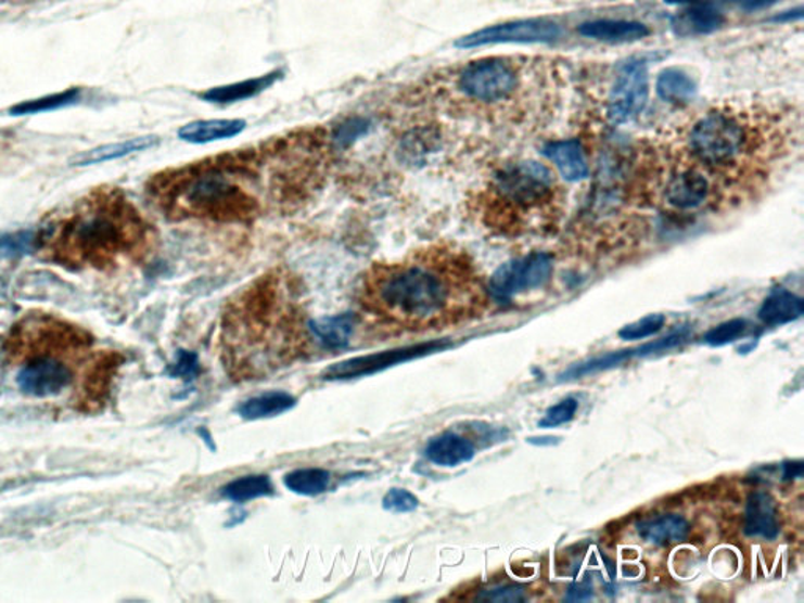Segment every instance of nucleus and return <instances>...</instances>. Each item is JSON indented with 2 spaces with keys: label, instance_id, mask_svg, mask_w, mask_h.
Returning a JSON list of instances; mask_svg holds the SVG:
<instances>
[{
  "label": "nucleus",
  "instance_id": "1",
  "mask_svg": "<svg viewBox=\"0 0 804 603\" xmlns=\"http://www.w3.org/2000/svg\"><path fill=\"white\" fill-rule=\"evenodd\" d=\"M803 145L800 104L770 97L716 101L638 142L634 166L694 175L711 195V211L756 202L793 163Z\"/></svg>",
  "mask_w": 804,
  "mask_h": 603
},
{
  "label": "nucleus",
  "instance_id": "2",
  "mask_svg": "<svg viewBox=\"0 0 804 603\" xmlns=\"http://www.w3.org/2000/svg\"><path fill=\"white\" fill-rule=\"evenodd\" d=\"M486 291L465 252L432 244L396 261L374 262L361 277L358 299L388 324L430 331L469 317Z\"/></svg>",
  "mask_w": 804,
  "mask_h": 603
},
{
  "label": "nucleus",
  "instance_id": "3",
  "mask_svg": "<svg viewBox=\"0 0 804 603\" xmlns=\"http://www.w3.org/2000/svg\"><path fill=\"white\" fill-rule=\"evenodd\" d=\"M563 63L539 55H494L463 63L449 75L459 106L508 139L546 131L563 108Z\"/></svg>",
  "mask_w": 804,
  "mask_h": 603
},
{
  "label": "nucleus",
  "instance_id": "4",
  "mask_svg": "<svg viewBox=\"0 0 804 603\" xmlns=\"http://www.w3.org/2000/svg\"><path fill=\"white\" fill-rule=\"evenodd\" d=\"M151 226L118 189H98L55 213L37 233V248L73 268L104 269L149 247Z\"/></svg>",
  "mask_w": 804,
  "mask_h": 603
},
{
  "label": "nucleus",
  "instance_id": "5",
  "mask_svg": "<svg viewBox=\"0 0 804 603\" xmlns=\"http://www.w3.org/2000/svg\"><path fill=\"white\" fill-rule=\"evenodd\" d=\"M470 209L500 236L547 233L567 211V191L563 178L546 164L508 159L492 168L470 200Z\"/></svg>",
  "mask_w": 804,
  "mask_h": 603
},
{
  "label": "nucleus",
  "instance_id": "6",
  "mask_svg": "<svg viewBox=\"0 0 804 603\" xmlns=\"http://www.w3.org/2000/svg\"><path fill=\"white\" fill-rule=\"evenodd\" d=\"M239 154H225L156 175L149 192L157 208L171 219L242 220L256 213L251 177H239Z\"/></svg>",
  "mask_w": 804,
  "mask_h": 603
},
{
  "label": "nucleus",
  "instance_id": "7",
  "mask_svg": "<svg viewBox=\"0 0 804 603\" xmlns=\"http://www.w3.org/2000/svg\"><path fill=\"white\" fill-rule=\"evenodd\" d=\"M553 273V257L546 252H532L503 262L492 273L487 294L492 299L507 304L514 297L546 285Z\"/></svg>",
  "mask_w": 804,
  "mask_h": 603
},
{
  "label": "nucleus",
  "instance_id": "8",
  "mask_svg": "<svg viewBox=\"0 0 804 603\" xmlns=\"http://www.w3.org/2000/svg\"><path fill=\"white\" fill-rule=\"evenodd\" d=\"M649 101V73L642 61H628L617 66L605 98L607 120L623 125L637 118Z\"/></svg>",
  "mask_w": 804,
  "mask_h": 603
},
{
  "label": "nucleus",
  "instance_id": "9",
  "mask_svg": "<svg viewBox=\"0 0 804 603\" xmlns=\"http://www.w3.org/2000/svg\"><path fill=\"white\" fill-rule=\"evenodd\" d=\"M561 29L549 20H521L512 23L497 24L473 31L456 41L459 48H480V46L500 43H550L560 37Z\"/></svg>",
  "mask_w": 804,
  "mask_h": 603
},
{
  "label": "nucleus",
  "instance_id": "10",
  "mask_svg": "<svg viewBox=\"0 0 804 603\" xmlns=\"http://www.w3.org/2000/svg\"><path fill=\"white\" fill-rule=\"evenodd\" d=\"M690 329L680 328L679 331L669 333V335L655 339V342L646 343V345L638 347H631V349L614 350V352L592 357V359L585 360V362L575 363L572 364V367H569L564 373H561L560 376H558V381H577V379L592 376V374L602 373V371L613 370V368L621 367V364L630 362V360L634 359H641V357L655 356V354L676 349V347L686 345L688 339H690Z\"/></svg>",
  "mask_w": 804,
  "mask_h": 603
},
{
  "label": "nucleus",
  "instance_id": "11",
  "mask_svg": "<svg viewBox=\"0 0 804 603\" xmlns=\"http://www.w3.org/2000/svg\"><path fill=\"white\" fill-rule=\"evenodd\" d=\"M448 342L423 343L403 349L387 350V352L373 354V356L357 357V359L346 360V362L333 364L326 371V379H353L368 376V374L378 373L384 368L406 362V360L417 359V357L427 356V354L438 352L449 347Z\"/></svg>",
  "mask_w": 804,
  "mask_h": 603
},
{
  "label": "nucleus",
  "instance_id": "12",
  "mask_svg": "<svg viewBox=\"0 0 804 603\" xmlns=\"http://www.w3.org/2000/svg\"><path fill=\"white\" fill-rule=\"evenodd\" d=\"M72 382V371L54 359L35 360L17 374L21 390L37 398L59 395Z\"/></svg>",
  "mask_w": 804,
  "mask_h": 603
},
{
  "label": "nucleus",
  "instance_id": "13",
  "mask_svg": "<svg viewBox=\"0 0 804 603\" xmlns=\"http://www.w3.org/2000/svg\"><path fill=\"white\" fill-rule=\"evenodd\" d=\"M540 153L553 164L564 181L575 182L589 177L588 157L578 139L551 140Z\"/></svg>",
  "mask_w": 804,
  "mask_h": 603
},
{
  "label": "nucleus",
  "instance_id": "14",
  "mask_svg": "<svg viewBox=\"0 0 804 603\" xmlns=\"http://www.w3.org/2000/svg\"><path fill=\"white\" fill-rule=\"evenodd\" d=\"M743 531L750 538L775 541L779 536L778 506L775 498L765 490L751 492L746 500L745 525Z\"/></svg>",
  "mask_w": 804,
  "mask_h": 603
},
{
  "label": "nucleus",
  "instance_id": "15",
  "mask_svg": "<svg viewBox=\"0 0 804 603\" xmlns=\"http://www.w3.org/2000/svg\"><path fill=\"white\" fill-rule=\"evenodd\" d=\"M638 536L652 546H671L686 541L690 524L679 514H663L637 524Z\"/></svg>",
  "mask_w": 804,
  "mask_h": 603
},
{
  "label": "nucleus",
  "instance_id": "16",
  "mask_svg": "<svg viewBox=\"0 0 804 603\" xmlns=\"http://www.w3.org/2000/svg\"><path fill=\"white\" fill-rule=\"evenodd\" d=\"M804 302L802 297L793 294L792 291L778 287L768 294L767 299L762 302L760 317L762 324L768 328H778V325L790 324L803 317Z\"/></svg>",
  "mask_w": 804,
  "mask_h": 603
},
{
  "label": "nucleus",
  "instance_id": "17",
  "mask_svg": "<svg viewBox=\"0 0 804 603\" xmlns=\"http://www.w3.org/2000/svg\"><path fill=\"white\" fill-rule=\"evenodd\" d=\"M580 35L592 40L610 41V43H628L648 37L651 30L637 21L599 20L582 24L578 27Z\"/></svg>",
  "mask_w": 804,
  "mask_h": 603
},
{
  "label": "nucleus",
  "instance_id": "18",
  "mask_svg": "<svg viewBox=\"0 0 804 603\" xmlns=\"http://www.w3.org/2000/svg\"><path fill=\"white\" fill-rule=\"evenodd\" d=\"M476 450L472 441L455 433H445L432 438L426 447V458L432 464L442 467H458L475 458Z\"/></svg>",
  "mask_w": 804,
  "mask_h": 603
},
{
  "label": "nucleus",
  "instance_id": "19",
  "mask_svg": "<svg viewBox=\"0 0 804 603\" xmlns=\"http://www.w3.org/2000/svg\"><path fill=\"white\" fill-rule=\"evenodd\" d=\"M356 315H339V317H326L310 322V332L319 345L328 349H342L349 345L354 332L357 329Z\"/></svg>",
  "mask_w": 804,
  "mask_h": 603
},
{
  "label": "nucleus",
  "instance_id": "20",
  "mask_svg": "<svg viewBox=\"0 0 804 603\" xmlns=\"http://www.w3.org/2000/svg\"><path fill=\"white\" fill-rule=\"evenodd\" d=\"M244 120H199L188 123L178 131L179 139L189 143H209L230 139L244 131Z\"/></svg>",
  "mask_w": 804,
  "mask_h": 603
},
{
  "label": "nucleus",
  "instance_id": "21",
  "mask_svg": "<svg viewBox=\"0 0 804 603\" xmlns=\"http://www.w3.org/2000/svg\"><path fill=\"white\" fill-rule=\"evenodd\" d=\"M279 75L280 73L276 72L270 73V75L254 77V79L242 80V82L231 84V86L216 87V89L203 91L199 97L203 101H209V103H237V101L248 100V98L261 93L263 90L269 89L279 79Z\"/></svg>",
  "mask_w": 804,
  "mask_h": 603
},
{
  "label": "nucleus",
  "instance_id": "22",
  "mask_svg": "<svg viewBox=\"0 0 804 603\" xmlns=\"http://www.w3.org/2000/svg\"><path fill=\"white\" fill-rule=\"evenodd\" d=\"M156 137H137V139L126 140V142L109 143V145L98 146L86 153L79 154L73 159L75 166H93V164H103L107 161L119 159L128 154L137 153L156 145Z\"/></svg>",
  "mask_w": 804,
  "mask_h": 603
},
{
  "label": "nucleus",
  "instance_id": "23",
  "mask_svg": "<svg viewBox=\"0 0 804 603\" xmlns=\"http://www.w3.org/2000/svg\"><path fill=\"white\" fill-rule=\"evenodd\" d=\"M656 94L671 104H684L693 100L697 84L679 68H668L660 73L655 82Z\"/></svg>",
  "mask_w": 804,
  "mask_h": 603
},
{
  "label": "nucleus",
  "instance_id": "24",
  "mask_svg": "<svg viewBox=\"0 0 804 603\" xmlns=\"http://www.w3.org/2000/svg\"><path fill=\"white\" fill-rule=\"evenodd\" d=\"M294 406H296V399L288 393H265V395L255 396V398L244 402L239 408V413L247 420L268 419V416L288 412Z\"/></svg>",
  "mask_w": 804,
  "mask_h": 603
},
{
  "label": "nucleus",
  "instance_id": "25",
  "mask_svg": "<svg viewBox=\"0 0 804 603\" xmlns=\"http://www.w3.org/2000/svg\"><path fill=\"white\" fill-rule=\"evenodd\" d=\"M329 472L322 469H298L284 478L288 489L301 496L315 497L328 489Z\"/></svg>",
  "mask_w": 804,
  "mask_h": 603
},
{
  "label": "nucleus",
  "instance_id": "26",
  "mask_svg": "<svg viewBox=\"0 0 804 603\" xmlns=\"http://www.w3.org/2000/svg\"><path fill=\"white\" fill-rule=\"evenodd\" d=\"M272 483L266 475L244 476L237 482H231L224 487V497L228 500L242 501L255 500V498L270 496Z\"/></svg>",
  "mask_w": 804,
  "mask_h": 603
},
{
  "label": "nucleus",
  "instance_id": "27",
  "mask_svg": "<svg viewBox=\"0 0 804 603\" xmlns=\"http://www.w3.org/2000/svg\"><path fill=\"white\" fill-rule=\"evenodd\" d=\"M680 21L693 34H711L723 26L725 16L711 3H701L688 10Z\"/></svg>",
  "mask_w": 804,
  "mask_h": 603
},
{
  "label": "nucleus",
  "instance_id": "28",
  "mask_svg": "<svg viewBox=\"0 0 804 603\" xmlns=\"http://www.w3.org/2000/svg\"><path fill=\"white\" fill-rule=\"evenodd\" d=\"M79 98V91L72 89L65 93L51 94V97L40 98V100L27 101V103L17 104L12 107L13 115L40 114V112L55 111V108L68 106L75 103Z\"/></svg>",
  "mask_w": 804,
  "mask_h": 603
},
{
  "label": "nucleus",
  "instance_id": "29",
  "mask_svg": "<svg viewBox=\"0 0 804 603\" xmlns=\"http://www.w3.org/2000/svg\"><path fill=\"white\" fill-rule=\"evenodd\" d=\"M748 331V321L743 318H733L729 321L722 322V324L715 325L704 335L705 345L712 347H722L729 345V343L737 342L742 338Z\"/></svg>",
  "mask_w": 804,
  "mask_h": 603
},
{
  "label": "nucleus",
  "instance_id": "30",
  "mask_svg": "<svg viewBox=\"0 0 804 603\" xmlns=\"http://www.w3.org/2000/svg\"><path fill=\"white\" fill-rule=\"evenodd\" d=\"M35 248H37V233L35 231L0 233V257H23V255L34 252Z\"/></svg>",
  "mask_w": 804,
  "mask_h": 603
},
{
  "label": "nucleus",
  "instance_id": "31",
  "mask_svg": "<svg viewBox=\"0 0 804 603\" xmlns=\"http://www.w3.org/2000/svg\"><path fill=\"white\" fill-rule=\"evenodd\" d=\"M665 322L666 318L663 315H648V317L640 319V321L631 322V324H627L626 328L621 329L617 335H620L621 339H626V342L646 339L662 331L665 328Z\"/></svg>",
  "mask_w": 804,
  "mask_h": 603
},
{
  "label": "nucleus",
  "instance_id": "32",
  "mask_svg": "<svg viewBox=\"0 0 804 603\" xmlns=\"http://www.w3.org/2000/svg\"><path fill=\"white\" fill-rule=\"evenodd\" d=\"M577 410V399L569 396V398H564L563 401L558 402V405L551 406V408L547 410L546 415H544V419L537 423V426H539L540 429H551V427L563 426V424L572 422V420L575 419Z\"/></svg>",
  "mask_w": 804,
  "mask_h": 603
},
{
  "label": "nucleus",
  "instance_id": "33",
  "mask_svg": "<svg viewBox=\"0 0 804 603\" xmlns=\"http://www.w3.org/2000/svg\"><path fill=\"white\" fill-rule=\"evenodd\" d=\"M382 504H384L385 510L393 511V513H410V511L417 510L418 500L407 490L392 489L384 497Z\"/></svg>",
  "mask_w": 804,
  "mask_h": 603
},
{
  "label": "nucleus",
  "instance_id": "34",
  "mask_svg": "<svg viewBox=\"0 0 804 603\" xmlns=\"http://www.w3.org/2000/svg\"><path fill=\"white\" fill-rule=\"evenodd\" d=\"M480 601L492 602H523L526 599L525 588L519 585H507V587H497L481 592Z\"/></svg>",
  "mask_w": 804,
  "mask_h": 603
},
{
  "label": "nucleus",
  "instance_id": "35",
  "mask_svg": "<svg viewBox=\"0 0 804 603\" xmlns=\"http://www.w3.org/2000/svg\"><path fill=\"white\" fill-rule=\"evenodd\" d=\"M196 368H199V364H196L195 354L182 350L178 354L177 362L171 364L170 374L175 377L192 379V376H195Z\"/></svg>",
  "mask_w": 804,
  "mask_h": 603
},
{
  "label": "nucleus",
  "instance_id": "36",
  "mask_svg": "<svg viewBox=\"0 0 804 603\" xmlns=\"http://www.w3.org/2000/svg\"><path fill=\"white\" fill-rule=\"evenodd\" d=\"M367 123L361 120L346 123V125L340 128L339 134H336V140H340V142L343 143L350 142V140H356L357 137L363 134V132L367 131Z\"/></svg>",
  "mask_w": 804,
  "mask_h": 603
},
{
  "label": "nucleus",
  "instance_id": "37",
  "mask_svg": "<svg viewBox=\"0 0 804 603\" xmlns=\"http://www.w3.org/2000/svg\"><path fill=\"white\" fill-rule=\"evenodd\" d=\"M589 599H592L591 581L583 580V581H578V583L577 581H575V583H572L571 588H569L566 601L569 602L589 601Z\"/></svg>",
  "mask_w": 804,
  "mask_h": 603
},
{
  "label": "nucleus",
  "instance_id": "38",
  "mask_svg": "<svg viewBox=\"0 0 804 603\" xmlns=\"http://www.w3.org/2000/svg\"><path fill=\"white\" fill-rule=\"evenodd\" d=\"M803 461L782 462V482H793V479L803 478Z\"/></svg>",
  "mask_w": 804,
  "mask_h": 603
},
{
  "label": "nucleus",
  "instance_id": "39",
  "mask_svg": "<svg viewBox=\"0 0 804 603\" xmlns=\"http://www.w3.org/2000/svg\"><path fill=\"white\" fill-rule=\"evenodd\" d=\"M526 441L536 447H553V445L560 444V437H529Z\"/></svg>",
  "mask_w": 804,
  "mask_h": 603
},
{
  "label": "nucleus",
  "instance_id": "40",
  "mask_svg": "<svg viewBox=\"0 0 804 603\" xmlns=\"http://www.w3.org/2000/svg\"><path fill=\"white\" fill-rule=\"evenodd\" d=\"M775 2L776 0H742L743 7H745L746 10L762 9V7H768Z\"/></svg>",
  "mask_w": 804,
  "mask_h": 603
},
{
  "label": "nucleus",
  "instance_id": "41",
  "mask_svg": "<svg viewBox=\"0 0 804 603\" xmlns=\"http://www.w3.org/2000/svg\"><path fill=\"white\" fill-rule=\"evenodd\" d=\"M669 5H687V3H698V0H665Z\"/></svg>",
  "mask_w": 804,
  "mask_h": 603
},
{
  "label": "nucleus",
  "instance_id": "42",
  "mask_svg": "<svg viewBox=\"0 0 804 603\" xmlns=\"http://www.w3.org/2000/svg\"><path fill=\"white\" fill-rule=\"evenodd\" d=\"M730 2H742V0H730Z\"/></svg>",
  "mask_w": 804,
  "mask_h": 603
},
{
  "label": "nucleus",
  "instance_id": "43",
  "mask_svg": "<svg viewBox=\"0 0 804 603\" xmlns=\"http://www.w3.org/2000/svg\"><path fill=\"white\" fill-rule=\"evenodd\" d=\"M21 2H26V0H21Z\"/></svg>",
  "mask_w": 804,
  "mask_h": 603
}]
</instances>
